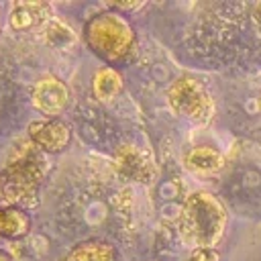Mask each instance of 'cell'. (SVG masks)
Here are the masks:
<instances>
[{
	"label": "cell",
	"mask_w": 261,
	"mask_h": 261,
	"mask_svg": "<svg viewBox=\"0 0 261 261\" xmlns=\"http://www.w3.org/2000/svg\"><path fill=\"white\" fill-rule=\"evenodd\" d=\"M47 161L43 151L37 149L31 141H20L8 153L2 181V200L12 208H31L37 204L39 186L45 177Z\"/></svg>",
	"instance_id": "1"
},
{
	"label": "cell",
	"mask_w": 261,
	"mask_h": 261,
	"mask_svg": "<svg viewBox=\"0 0 261 261\" xmlns=\"http://www.w3.org/2000/svg\"><path fill=\"white\" fill-rule=\"evenodd\" d=\"M226 224L222 202L208 192H194L186 198L179 212V234L194 249L212 247L220 241Z\"/></svg>",
	"instance_id": "2"
},
{
	"label": "cell",
	"mask_w": 261,
	"mask_h": 261,
	"mask_svg": "<svg viewBox=\"0 0 261 261\" xmlns=\"http://www.w3.org/2000/svg\"><path fill=\"white\" fill-rule=\"evenodd\" d=\"M88 47L108 61L124 59L135 47V33L126 18L118 12L106 10L92 16L84 29Z\"/></svg>",
	"instance_id": "3"
},
{
	"label": "cell",
	"mask_w": 261,
	"mask_h": 261,
	"mask_svg": "<svg viewBox=\"0 0 261 261\" xmlns=\"http://www.w3.org/2000/svg\"><path fill=\"white\" fill-rule=\"evenodd\" d=\"M167 102L175 114H181L196 124H206L214 112L210 94L194 77H177L167 90Z\"/></svg>",
	"instance_id": "4"
},
{
	"label": "cell",
	"mask_w": 261,
	"mask_h": 261,
	"mask_svg": "<svg viewBox=\"0 0 261 261\" xmlns=\"http://www.w3.org/2000/svg\"><path fill=\"white\" fill-rule=\"evenodd\" d=\"M71 133L69 126L57 118L49 120H33L29 124V141L47 153H59L69 145Z\"/></svg>",
	"instance_id": "5"
},
{
	"label": "cell",
	"mask_w": 261,
	"mask_h": 261,
	"mask_svg": "<svg viewBox=\"0 0 261 261\" xmlns=\"http://www.w3.org/2000/svg\"><path fill=\"white\" fill-rule=\"evenodd\" d=\"M67 102H69V90L55 75L41 77L35 84V88H33V104L43 114L55 116V114L63 112V108L67 106Z\"/></svg>",
	"instance_id": "6"
},
{
	"label": "cell",
	"mask_w": 261,
	"mask_h": 261,
	"mask_svg": "<svg viewBox=\"0 0 261 261\" xmlns=\"http://www.w3.org/2000/svg\"><path fill=\"white\" fill-rule=\"evenodd\" d=\"M114 169L116 173L126 179V181H149L153 177V165L149 161V157L133 147V145H122L116 149L114 153Z\"/></svg>",
	"instance_id": "7"
},
{
	"label": "cell",
	"mask_w": 261,
	"mask_h": 261,
	"mask_svg": "<svg viewBox=\"0 0 261 261\" xmlns=\"http://www.w3.org/2000/svg\"><path fill=\"white\" fill-rule=\"evenodd\" d=\"M51 20V8L45 2H16L10 12V27L14 31H29Z\"/></svg>",
	"instance_id": "8"
},
{
	"label": "cell",
	"mask_w": 261,
	"mask_h": 261,
	"mask_svg": "<svg viewBox=\"0 0 261 261\" xmlns=\"http://www.w3.org/2000/svg\"><path fill=\"white\" fill-rule=\"evenodd\" d=\"M184 163L192 173H214L222 169L224 157L220 151L212 147H194L186 153Z\"/></svg>",
	"instance_id": "9"
},
{
	"label": "cell",
	"mask_w": 261,
	"mask_h": 261,
	"mask_svg": "<svg viewBox=\"0 0 261 261\" xmlns=\"http://www.w3.org/2000/svg\"><path fill=\"white\" fill-rule=\"evenodd\" d=\"M63 261H118V255L114 247L108 243H98V241H88L75 245Z\"/></svg>",
	"instance_id": "10"
},
{
	"label": "cell",
	"mask_w": 261,
	"mask_h": 261,
	"mask_svg": "<svg viewBox=\"0 0 261 261\" xmlns=\"http://www.w3.org/2000/svg\"><path fill=\"white\" fill-rule=\"evenodd\" d=\"M92 90H94V96L98 100L110 102L122 92V77L114 67H102L94 75Z\"/></svg>",
	"instance_id": "11"
},
{
	"label": "cell",
	"mask_w": 261,
	"mask_h": 261,
	"mask_svg": "<svg viewBox=\"0 0 261 261\" xmlns=\"http://www.w3.org/2000/svg\"><path fill=\"white\" fill-rule=\"evenodd\" d=\"M31 220L20 208H4L0 210V234L6 239H20L29 232Z\"/></svg>",
	"instance_id": "12"
},
{
	"label": "cell",
	"mask_w": 261,
	"mask_h": 261,
	"mask_svg": "<svg viewBox=\"0 0 261 261\" xmlns=\"http://www.w3.org/2000/svg\"><path fill=\"white\" fill-rule=\"evenodd\" d=\"M43 37H45V41H47L51 47H55V49H67V47H71V45L75 43L73 31H71L67 24H63L61 20H55V18H51V20L45 22V27H43Z\"/></svg>",
	"instance_id": "13"
},
{
	"label": "cell",
	"mask_w": 261,
	"mask_h": 261,
	"mask_svg": "<svg viewBox=\"0 0 261 261\" xmlns=\"http://www.w3.org/2000/svg\"><path fill=\"white\" fill-rule=\"evenodd\" d=\"M188 261H220V255L214 251V247H204V249H194Z\"/></svg>",
	"instance_id": "14"
},
{
	"label": "cell",
	"mask_w": 261,
	"mask_h": 261,
	"mask_svg": "<svg viewBox=\"0 0 261 261\" xmlns=\"http://www.w3.org/2000/svg\"><path fill=\"white\" fill-rule=\"evenodd\" d=\"M141 2H118L114 4V8H122V10H133V8H139Z\"/></svg>",
	"instance_id": "15"
},
{
	"label": "cell",
	"mask_w": 261,
	"mask_h": 261,
	"mask_svg": "<svg viewBox=\"0 0 261 261\" xmlns=\"http://www.w3.org/2000/svg\"><path fill=\"white\" fill-rule=\"evenodd\" d=\"M255 22H257V29L261 35V4H257V8H255Z\"/></svg>",
	"instance_id": "16"
},
{
	"label": "cell",
	"mask_w": 261,
	"mask_h": 261,
	"mask_svg": "<svg viewBox=\"0 0 261 261\" xmlns=\"http://www.w3.org/2000/svg\"><path fill=\"white\" fill-rule=\"evenodd\" d=\"M0 261H12V259H10V255H8V253L0 251Z\"/></svg>",
	"instance_id": "17"
},
{
	"label": "cell",
	"mask_w": 261,
	"mask_h": 261,
	"mask_svg": "<svg viewBox=\"0 0 261 261\" xmlns=\"http://www.w3.org/2000/svg\"><path fill=\"white\" fill-rule=\"evenodd\" d=\"M257 106H259V110H261V96H259V100H257Z\"/></svg>",
	"instance_id": "18"
},
{
	"label": "cell",
	"mask_w": 261,
	"mask_h": 261,
	"mask_svg": "<svg viewBox=\"0 0 261 261\" xmlns=\"http://www.w3.org/2000/svg\"><path fill=\"white\" fill-rule=\"evenodd\" d=\"M0 198H2V181H0Z\"/></svg>",
	"instance_id": "19"
},
{
	"label": "cell",
	"mask_w": 261,
	"mask_h": 261,
	"mask_svg": "<svg viewBox=\"0 0 261 261\" xmlns=\"http://www.w3.org/2000/svg\"><path fill=\"white\" fill-rule=\"evenodd\" d=\"M0 27H2V16H0Z\"/></svg>",
	"instance_id": "20"
}]
</instances>
